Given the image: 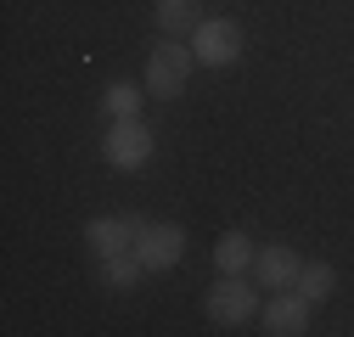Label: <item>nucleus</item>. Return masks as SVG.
<instances>
[{"label":"nucleus","instance_id":"8","mask_svg":"<svg viewBox=\"0 0 354 337\" xmlns=\"http://www.w3.org/2000/svg\"><path fill=\"white\" fill-rule=\"evenodd\" d=\"M253 276H259V287L287 292V287H298V276H304V259H298V253H292L287 242H270V247H259Z\"/></svg>","mask_w":354,"mask_h":337},{"label":"nucleus","instance_id":"6","mask_svg":"<svg viewBox=\"0 0 354 337\" xmlns=\"http://www.w3.org/2000/svg\"><path fill=\"white\" fill-rule=\"evenodd\" d=\"M141 225L147 220H136V214H96V220H84V247L96 253V259H107V253H124V247H136V236H141Z\"/></svg>","mask_w":354,"mask_h":337},{"label":"nucleus","instance_id":"3","mask_svg":"<svg viewBox=\"0 0 354 337\" xmlns=\"http://www.w3.org/2000/svg\"><path fill=\"white\" fill-rule=\"evenodd\" d=\"M248 51V28L236 17H203L192 28V57L197 68H236Z\"/></svg>","mask_w":354,"mask_h":337},{"label":"nucleus","instance_id":"13","mask_svg":"<svg viewBox=\"0 0 354 337\" xmlns=\"http://www.w3.org/2000/svg\"><path fill=\"white\" fill-rule=\"evenodd\" d=\"M298 292H304L309 304H326L332 292H337V270H332L326 259H309V264H304V276H298Z\"/></svg>","mask_w":354,"mask_h":337},{"label":"nucleus","instance_id":"2","mask_svg":"<svg viewBox=\"0 0 354 337\" xmlns=\"http://www.w3.org/2000/svg\"><path fill=\"white\" fill-rule=\"evenodd\" d=\"M152 152H158V135H152L147 118H113L107 124V135H102L107 168H118V175H141V168L152 163Z\"/></svg>","mask_w":354,"mask_h":337},{"label":"nucleus","instance_id":"1","mask_svg":"<svg viewBox=\"0 0 354 337\" xmlns=\"http://www.w3.org/2000/svg\"><path fill=\"white\" fill-rule=\"evenodd\" d=\"M192 68H197V57H192V46H180V39H158V46L147 51V73H141V84H147V96L152 102H180L186 96V84H192Z\"/></svg>","mask_w":354,"mask_h":337},{"label":"nucleus","instance_id":"5","mask_svg":"<svg viewBox=\"0 0 354 337\" xmlns=\"http://www.w3.org/2000/svg\"><path fill=\"white\" fill-rule=\"evenodd\" d=\"M136 253H141L147 270H174V264L186 259V231L169 225V220H147L141 236H136Z\"/></svg>","mask_w":354,"mask_h":337},{"label":"nucleus","instance_id":"11","mask_svg":"<svg viewBox=\"0 0 354 337\" xmlns=\"http://www.w3.org/2000/svg\"><path fill=\"white\" fill-rule=\"evenodd\" d=\"M96 270H102V281L113 287V292H129L141 276H147V264H141V253L136 247H124V253H107V259H96Z\"/></svg>","mask_w":354,"mask_h":337},{"label":"nucleus","instance_id":"4","mask_svg":"<svg viewBox=\"0 0 354 337\" xmlns=\"http://www.w3.org/2000/svg\"><path fill=\"white\" fill-rule=\"evenodd\" d=\"M203 315H208L214 326L236 331V326L259 320L264 309H259V292H253V281H248V276H225V281H214V287L203 292Z\"/></svg>","mask_w":354,"mask_h":337},{"label":"nucleus","instance_id":"9","mask_svg":"<svg viewBox=\"0 0 354 337\" xmlns=\"http://www.w3.org/2000/svg\"><path fill=\"white\" fill-rule=\"evenodd\" d=\"M253 259H259V247L248 231H225L214 242V270L219 276H253Z\"/></svg>","mask_w":354,"mask_h":337},{"label":"nucleus","instance_id":"7","mask_svg":"<svg viewBox=\"0 0 354 337\" xmlns=\"http://www.w3.org/2000/svg\"><path fill=\"white\" fill-rule=\"evenodd\" d=\"M309 304L298 287H287V292H276L270 304H264V315H259V326L270 331V337H298V331H309Z\"/></svg>","mask_w":354,"mask_h":337},{"label":"nucleus","instance_id":"12","mask_svg":"<svg viewBox=\"0 0 354 337\" xmlns=\"http://www.w3.org/2000/svg\"><path fill=\"white\" fill-rule=\"evenodd\" d=\"M141 90H147V84L113 79L107 90H102V113H107V118H141Z\"/></svg>","mask_w":354,"mask_h":337},{"label":"nucleus","instance_id":"10","mask_svg":"<svg viewBox=\"0 0 354 337\" xmlns=\"http://www.w3.org/2000/svg\"><path fill=\"white\" fill-rule=\"evenodd\" d=\"M152 23H158V34L180 39L203 23V0H152Z\"/></svg>","mask_w":354,"mask_h":337}]
</instances>
